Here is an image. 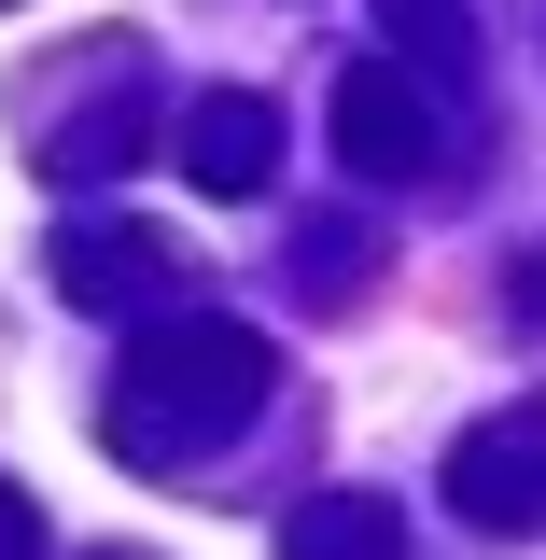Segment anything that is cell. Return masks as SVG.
<instances>
[{"label": "cell", "mask_w": 546, "mask_h": 560, "mask_svg": "<svg viewBox=\"0 0 546 560\" xmlns=\"http://www.w3.org/2000/svg\"><path fill=\"white\" fill-rule=\"evenodd\" d=\"M280 350L253 337V323H224V308H169L154 337L127 350V378H113V407H98V448H127V463H197V448H224L239 420L267 407Z\"/></svg>", "instance_id": "obj_1"}, {"label": "cell", "mask_w": 546, "mask_h": 560, "mask_svg": "<svg viewBox=\"0 0 546 560\" xmlns=\"http://www.w3.org/2000/svg\"><path fill=\"white\" fill-rule=\"evenodd\" d=\"M0 560H43V504H28L14 477H0Z\"/></svg>", "instance_id": "obj_9"}, {"label": "cell", "mask_w": 546, "mask_h": 560, "mask_svg": "<svg viewBox=\"0 0 546 560\" xmlns=\"http://www.w3.org/2000/svg\"><path fill=\"white\" fill-rule=\"evenodd\" d=\"M379 14H393V57H407V70H434V57L477 43V0H379Z\"/></svg>", "instance_id": "obj_8"}, {"label": "cell", "mask_w": 546, "mask_h": 560, "mask_svg": "<svg viewBox=\"0 0 546 560\" xmlns=\"http://www.w3.org/2000/svg\"><path fill=\"white\" fill-rule=\"evenodd\" d=\"M127 154H140V70H127V43H113L98 98H84L57 140H43V168H57V183H98V168H127Z\"/></svg>", "instance_id": "obj_6"}, {"label": "cell", "mask_w": 546, "mask_h": 560, "mask_svg": "<svg viewBox=\"0 0 546 560\" xmlns=\"http://www.w3.org/2000/svg\"><path fill=\"white\" fill-rule=\"evenodd\" d=\"M57 280H70V308H154V294L183 280V253H169L154 224H70Z\"/></svg>", "instance_id": "obj_5"}, {"label": "cell", "mask_w": 546, "mask_h": 560, "mask_svg": "<svg viewBox=\"0 0 546 560\" xmlns=\"http://www.w3.org/2000/svg\"><path fill=\"white\" fill-rule=\"evenodd\" d=\"M267 168H280V113L253 84H210L197 113H183V183L197 197H267Z\"/></svg>", "instance_id": "obj_4"}, {"label": "cell", "mask_w": 546, "mask_h": 560, "mask_svg": "<svg viewBox=\"0 0 546 560\" xmlns=\"http://www.w3.org/2000/svg\"><path fill=\"white\" fill-rule=\"evenodd\" d=\"M449 504H463L477 533H533L546 518V393L504 407V420H477V434L449 448Z\"/></svg>", "instance_id": "obj_3"}, {"label": "cell", "mask_w": 546, "mask_h": 560, "mask_svg": "<svg viewBox=\"0 0 546 560\" xmlns=\"http://www.w3.org/2000/svg\"><path fill=\"white\" fill-rule=\"evenodd\" d=\"M337 168H364V183H420L434 168V98H420L407 57H350L337 70Z\"/></svg>", "instance_id": "obj_2"}, {"label": "cell", "mask_w": 546, "mask_h": 560, "mask_svg": "<svg viewBox=\"0 0 546 560\" xmlns=\"http://www.w3.org/2000/svg\"><path fill=\"white\" fill-rule=\"evenodd\" d=\"M280 560H407V533H393V504H364V490H309V504L280 518Z\"/></svg>", "instance_id": "obj_7"}]
</instances>
